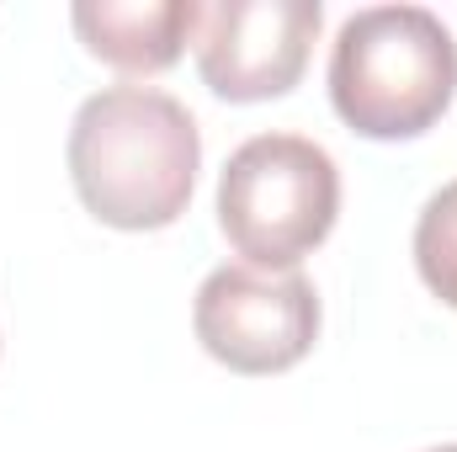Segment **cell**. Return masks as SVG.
Listing matches in <instances>:
<instances>
[{
    "instance_id": "cell-1",
    "label": "cell",
    "mask_w": 457,
    "mask_h": 452,
    "mask_svg": "<svg viewBox=\"0 0 457 452\" xmlns=\"http://www.w3.org/2000/svg\"><path fill=\"white\" fill-rule=\"evenodd\" d=\"M203 133L192 113L149 86L96 91L70 128V181L91 219L128 234L170 229L197 187Z\"/></svg>"
},
{
    "instance_id": "cell-2",
    "label": "cell",
    "mask_w": 457,
    "mask_h": 452,
    "mask_svg": "<svg viewBox=\"0 0 457 452\" xmlns=\"http://www.w3.org/2000/svg\"><path fill=\"white\" fill-rule=\"evenodd\" d=\"M457 96V38L426 5H367L336 38L330 102L361 138H420Z\"/></svg>"
},
{
    "instance_id": "cell-3",
    "label": "cell",
    "mask_w": 457,
    "mask_h": 452,
    "mask_svg": "<svg viewBox=\"0 0 457 452\" xmlns=\"http://www.w3.org/2000/svg\"><path fill=\"white\" fill-rule=\"evenodd\" d=\"M341 213V171L303 133H255L219 176V229L261 272H293Z\"/></svg>"
},
{
    "instance_id": "cell-4",
    "label": "cell",
    "mask_w": 457,
    "mask_h": 452,
    "mask_svg": "<svg viewBox=\"0 0 457 452\" xmlns=\"http://www.w3.org/2000/svg\"><path fill=\"white\" fill-rule=\"evenodd\" d=\"M197 340L213 362L245 378L298 367L320 340V293L303 272L219 266L192 304Z\"/></svg>"
},
{
    "instance_id": "cell-5",
    "label": "cell",
    "mask_w": 457,
    "mask_h": 452,
    "mask_svg": "<svg viewBox=\"0 0 457 452\" xmlns=\"http://www.w3.org/2000/svg\"><path fill=\"white\" fill-rule=\"evenodd\" d=\"M320 0H213L197 5V70L224 102H271L287 96L320 38Z\"/></svg>"
},
{
    "instance_id": "cell-6",
    "label": "cell",
    "mask_w": 457,
    "mask_h": 452,
    "mask_svg": "<svg viewBox=\"0 0 457 452\" xmlns=\"http://www.w3.org/2000/svg\"><path fill=\"white\" fill-rule=\"evenodd\" d=\"M197 27L192 0H86L75 5L80 43L122 75H160L181 59Z\"/></svg>"
},
{
    "instance_id": "cell-7",
    "label": "cell",
    "mask_w": 457,
    "mask_h": 452,
    "mask_svg": "<svg viewBox=\"0 0 457 452\" xmlns=\"http://www.w3.org/2000/svg\"><path fill=\"white\" fill-rule=\"evenodd\" d=\"M415 266L426 277V288L457 309V181H447L415 224Z\"/></svg>"
},
{
    "instance_id": "cell-8",
    "label": "cell",
    "mask_w": 457,
    "mask_h": 452,
    "mask_svg": "<svg viewBox=\"0 0 457 452\" xmlns=\"http://www.w3.org/2000/svg\"><path fill=\"white\" fill-rule=\"evenodd\" d=\"M431 452H457V442H453V448H431Z\"/></svg>"
}]
</instances>
